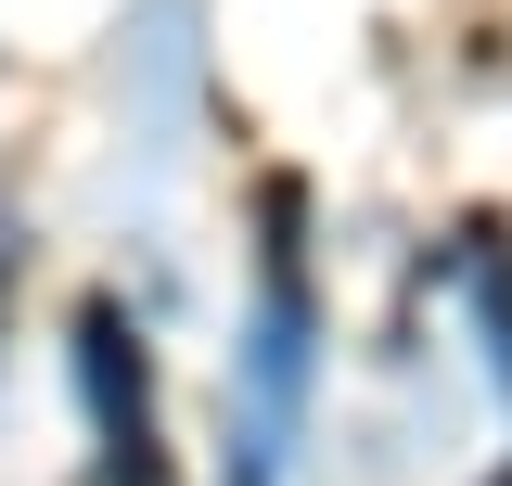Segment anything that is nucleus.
<instances>
[{
	"mask_svg": "<svg viewBox=\"0 0 512 486\" xmlns=\"http://www.w3.org/2000/svg\"><path fill=\"white\" fill-rule=\"evenodd\" d=\"M77 384H90V423H103V474L154 486V397H141V333L116 295L77 307Z\"/></svg>",
	"mask_w": 512,
	"mask_h": 486,
	"instance_id": "1",
	"label": "nucleus"
}]
</instances>
